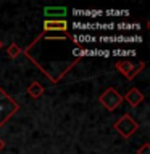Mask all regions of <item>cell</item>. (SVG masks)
<instances>
[{
  "label": "cell",
  "instance_id": "cell-1",
  "mask_svg": "<svg viewBox=\"0 0 150 154\" xmlns=\"http://www.w3.org/2000/svg\"><path fill=\"white\" fill-rule=\"evenodd\" d=\"M19 109V104L0 87V127L8 122V119L15 116Z\"/></svg>",
  "mask_w": 150,
  "mask_h": 154
},
{
  "label": "cell",
  "instance_id": "cell-2",
  "mask_svg": "<svg viewBox=\"0 0 150 154\" xmlns=\"http://www.w3.org/2000/svg\"><path fill=\"white\" fill-rule=\"evenodd\" d=\"M115 128L118 130V133L123 138H131L135 132H137L139 124L135 122L129 114H124V116H121V117L115 122Z\"/></svg>",
  "mask_w": 150,
  "mask_h": 154
},
{
  "label": "cell",
  "instance_id": "cell-3",
  "mask_svg": "<svg viewBox=\"0 0 150 154\" xmlns=\"http://www.w3.org/2000/svg\"><path fill=\"white\" fill-rule=\"evenodd\" d=\"M99 101L108 111H115L121 103H123V96L118 93V90H116V88H106L103 93L99 96Z\"/></svg>",
  "mask_w": 150,
  "mask_h": 154
},
{
  "label": "cell",
  "instance_id": "cell-4",
  "mask_svg": "<svg viewBox=\"0 0 150 154\" xmlns=\"http://www.w3.org/2000/svg\"><path fill=\"white\" fill-rule=\"evenodd\" d=\"M144 67H145V63H142V61L137 63V64H134V63H131L128 60H121V61L116 63V69H118L121 74H124L129 80H132L135 77V74H139Z\"/></svg>",
  "mask_w": 150,
  "mask_h": 154
},
{
  "label": "cell",
  "instance_id": "cell-5",
  "mask_svg": "<svg viewBox=\"0 0 150 154\" xmlns=\"http://www.w3.org/2000/svg\"><path fill=\"white\" fill-rule=\"evenodd\" d=\"M68 31L66 19H47L44 21V32H63Z\"/></svg>",
  "mask_w": 150,
  "mask_h": 154
},
{
  "label": "cell",
  "instance_id": "cell-6",
  "mask_svg": "<svg viewBox=\"0 0 150 154\" xmlns=\"http://www.w3.org/2000/svg\"><path fill=\"white\" fill-rule=\"evenodd\" d=\"M144 98H145L144 93L139 88H135V87H134V88H131L128 93H126V96H124V100L128 101L131 106H139L144 101Z\"/></svg>",
  "mask_w": 150,
  "mask_h": 154
},
{
  "label": "cell",
  "instance_id": "cell-7",
  "mask_svg": "<svg viewBox=\"0 0 150 154\" xmlns=\"http://www.w3.org/2000/svg\"><path fill=\"white\" fill-rule=\"evenodd\" d=\"M44 14L48 18H55V19H65L68 14V10L65 7H45L44 8Z\"/></svg>",
  "mask_w": 150,
  "mask_h": 154
},
{
  "label": "cell",
  "instance_id": "cell-8",
  "mask_svg": "<svg viewBox=\"0 0 150 154\" xmlns=\"http://www.w3.org/2000/svg\"><path fill=\"white\" fill-rule=\"evenodd\" d=\"M42 93H44V87L39 84V82H32V84L28 87V95L31 96V98H39Z\"/></svg>",
  "mask_w": 150,
  "mask_h": 154
},
{
  "label": "cell",
  "instance_id": "cell-9",
  "mask_svg": "<svg viewBox=\"0 0 150 154\" xmlns=\"http://www.w3.org/2000/svg\"><path fill=\"white\" fill-rule=\"evenodd\" d=\"M23 53V50L19 48L16 43H11L8 48H7V55H8V58H16V56H19Z\"/></svg>",
  "mask_w": 150,
  "mask_h": 154
},
{
  "label": "cell",
  "instance_id": "cell-10",
  "mask_svg": "<svg viewBox=\"0 0 150 154\" xmlns=\"http://www.w3.org/2000/svg\"><path fill=\"white\" fill-rule=\"evenodd\" d=\"M137 154H150V144H148V143H145L142 148H139V149H137Z\"/></svg>",
  "mask_w": 150,
  "mask_h": 154
},
{
  "label": "cell",
  "instance_id": "cell-11",
  "mask_svg": "<svg viewBox=\"0 0 150 154\" xmlns=\"http://www.w3.org/2000/svg\"><path fill=\"white\" fill-rule=\"evenodd\" d=\"M113 55H135V53L132 50L129 51H123V50H118V51H113Z\"/></svg>",
  "mask_w": 150,
  "mask_h": 154
},
{
  "label": "cell",
  "instance_id": "cell-12",
  "mask_svg": "<svg viewBox=\"0 0 150 154\" xmlns=\"http://www.w3.org/2000/svg\"><path fill=\"white\" fill-rule=\"evenodd\" d=\"M73 40L81 42V40H86V37H82V38H73ZM92 40H94V37H87V42H92Z\"/></svg>",
  "mask_w": 150,
  "mask_h": 154
},
{
  "label": "cell",
  "instance_id": "cell-13",
  "mask_svg": "<svg viewBox=\"0 0 150 154\" xmlns=\"http://www.w3.org/2000/svg\"><path fill=\"white\" fill-rule=\"evenodd\" d=\"M5 148V143H3V140L2 138H0V151H2V149Z\"/></svg>",
  "mask_w": 150,
  "mask_h": 154
},
{
  "label": "cell",
  "instance_id": "cell-14",
  "mask_svg": "<svg viewBox=\"0 0 150 154\" xmlns=\"http://www.w3.org/2000/svg\"><path fill=\"white\" fill-rule=\"evenodd\" d=\"M2 47H3V42H2V38H0V50H2Z\"/></svg>",
  "mask_w": 150,
  "mask_h": 154
}]
</instances>
